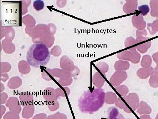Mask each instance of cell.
<instances>
[{"label": "cell", "mask_w": 158, "mask_h": 119, "mask_svg": "<svg viewBox=\"0 0 158 119\" xmlns=\"http://www.w3.org/2000/svg\"><path fill=\"white\" fill-rule=\"evenodd\" d=\"M105 95L104 90L101 88L84 92L78 100L79 109L82 113L91 114L96 112L103 106Z\"/></svg>", "instance_id": "6da1fadb"}, {"label": "cell", "mask_w": 158, "mask_h": 119, "mask_svg": "<svg viewBox=\"0 0 158 119\" xmlns=\"http://www.w3.org/2000/svg\"><path fill=\"white\" fill-rule=\"evenodd\" d=\"M22 4L19 1H4L1 4V20L4 26H22Z\"/></svg>", "instance_id": "7a4b0ae2"}, {"label": "cell", "mask_w": 158, "mask_h": 119, "mask_svg": "<svg viewBox=\"0 0 158 119\" xmlns=\"http://www.w3.org/2000/svg\"><path fill=\"white\" fill-rule=\"evenodd\" d=\"M50 57L49 50L45 45L34 44L31 46L27 51V60L30 65L37 68L47 65Z\"/></svg>", "instance_id": "3957f363"}, {"label": "cell", "mask_w": 158, "mask_h": 119, "mask_svg": "<svg viewBox=\"0 0 158 119\" xmlns=\"http://www.w3.org/2000/svg\"><path fill=\"white\" fill-rule=\"evenodd\" d=\"M116 56L118 59L130 61L135 64L140 62L141 57V55L137 50L132 51L125 50L118 53Z\"/></svg>", "instance_id": "277c9868"}, {"label": "cell", "mask_w": 158, "mask_h": 119, "mask_svg": "<svg viewBox=\"0 0 158 119\" xmlns=\"http://www.w3.org/2000/svg\"><path fill=\"white\" fill-rule=\"evenodd\" d=\"M127 77L126 72L123 71H117L114 73L110 79V82L113 86H117L125 80Z\"/></svg>", "instance_id": "5b68a950"}, {"label": "cell", "mask_w": 158, "mask_h": 119, "mask_svg": "<svg viewBox=\"0 0 158 119\" xmlns=\"http://www.w3.org/2000/svg\"><path fill=\"white\" fill-rule=\"evenodd\" d=\"M138 6L137 0H127L123 5V10L126 14H131L136 12Z\"/></svg>", "instance_id": "8992f818"}, {"label": "cell", "mask_w": 158, "mask_h": 119, "mask_svg": "<svg viewBox=\"0 0 158 119\" xmlns=\"http://www.w3.org/2000/svg\"><path fill=\"white\" fill-rule=\"evenodd\" d=\"M132 23L133 26L138 30H144L146 26V22L144 21L143 16L140 14L133 15Z\"/></svg>", "instance_id": "52a82bcc"}, {"label": "cell", "mask_w": 158, "mask_h": 119, "mask_svg": "<svg viewBox=\"0 0 158 119\" xmlns=\"http://www.w3.org/2000/svg\"><path fill=\"white\" fill-rule=\"evenodd\" d=\"M108 119H125L123 115L122 114L116 107L112 106L107 110Z\"/></svg>", "instance_id": "ba28073f"}, {"label": "cell", "mask_w": 158, "mask_h": 119, "mask_svg": "<svg viewBox=\"0 0 158 119\" xmlns=\"http://www.w3.org/2000/svg\"><path fill=\"white\" fill-rule=\"evenodd\" d=\"M130 63L128 61L119 60L114 64V68L117 71L126 70L129 68Z\"/></svg>", "instance_id": "9c48e42d"}, {"label": "cell", "mask_w": 158, "mask_h": 119, "mask_svg": "<svg viewBox=\"0 0 158 119\" xmlns=\"http://www.w3.org/2000/svg\"><path fill=\"white\" fill-rule=\"evenodd\" d=\"M147 31L146 30H137L136 31V42L137 44L142 42L144 41L149 39V37H145L147 35Z\"/></svg>", "instance_id": "30bf717a"}, {"label": "cell", "mask_w": 158, "mask_h": 119, "mask_svg": "<svg viewBox=\"0 0 158 119\" xmlns=\"http://www.w3.org/2000/svg\"><path fill=\"white\" fill-rule=\"evenodd\" d=\"M151 44V42L150 41L145 42L144 43L139 45L136 46V49L137 51H139L141 54H144L147 52L148 49L150 47Z\"/></svg>", "instance_id": "8fae6325"}, {"label": "cell", "mask_w": 158, "mask_h": 119, "mask_svg": "<svg viewBox=\"0 0 158 119\" xmlns=\"http://www.w3.org/2000/svg\"><path fill=\"white\" fill-rule=\"evenodd\" d=\"M151 8L152 9L151 15L152 16H157L158 17V1H150Z\"/></svg>", "instance_id": "7c38bea8"}, {"label": "cell", "mask_w": 158, "mask_h": 119, "mask_svg": "<svg viewBox=\"0 0 158 119\" xmlns=\"http://www.w3.org/2000/svg\"><path fill=\"white\" fill-rule=\"evenodd\" d=\"M147 29L149 30L150 34H156L157 31H158V20H156L152 24H148Z\"/></svg>", "instance_id": "4fadbf2b"}, {"label": "cell", "mask_w": 158, "mask_h": 119, "mask_svg": "<svg viewBox=\"0 0 158 119\" xmlns=\"http://www.w3.org/2000/svg\"><path fill=\"white\" fill-rule=\"evenodd\" d=\"M152 64V60L149 55H145L143 57L141 61L142 67H148Z\"/></svg>", "instance_id": "5bb4252c"}, {"label": "cell", "mask_w": 158, "mask_h": 119, "mask_svg": "<svg viewBox=\"0 0 158 119\" xmlns=\"http://www.w3.org/2000/svg\"><path fill=\"white\" fill-rule=\"evenodd\" d=\"M137 45L136 39L132 37H128L124 42V45L125 48H128L134 45Z\"/></svg>", "instance_id": "9a60e30c"}, {"label": "cell", "mask_w": 158, "mask_h": 119, "mask_svg": "<svg viewBox=\"0 0 158 119\" xmlns=\"http://www.w3.org/2000/svg\"><path fill=\"white\" fill-rule=\"evenodd\" d=\"M138 10L140 12V14L141 16H145L149 12V6L148 5H144L138 7Z\"/></svg>", "instance_id": "2e32d148"}, {"label": "cell", "mask_w": 158, "mask_h": 119, "mask_svg": "<svg viewBox=\"0 0 158 119\" xmlns=\"http://www.w3.org/2000/svg\"><path fill=\"white\" fill-rule=\"evenodd\" d=\"M33 6L35 10L37 11H40L44 8V2L43 1H40V0L35 1L33 3Z\"/></svg>", "instance_id": "e0dca14e"}]
</instances>
